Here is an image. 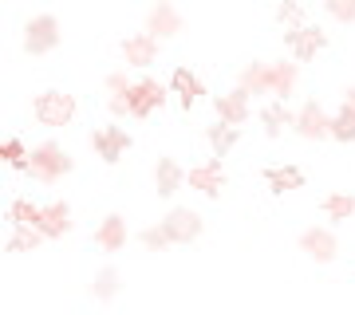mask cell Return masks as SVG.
<instances>
[{
	"instance_id": "7402d4cb",
	"label": "cell",
	"mask_w": 355,
	"mask_h": 315,
	"mask_svg": "<svg viewBox=\"0 0 355 315\" xmlns=\"http://www.w3.org/2000/svg\"><path fill=\"white\" fill-rule=\"evenodd\" d=\"M292 118H296V114H292L280 99L265 102V111H261V123H265V134H268V138H277L284 126H292Z\"/></svg>"
},
{
	"instance_id": "e0dca14e",
	"label": "cell",
	"mask_w": 355,
	"mask_h": 315,
	"mask_svg": "<svg viewBox=\"0 0 355 315\" xmlns=\"http://www.w3.org/2000/svg\"><path fill=\"white\" fill-rule=\"evenodd\" d=\"M95 244H99V252H119L123 244H127V221L119 213L103 217L99 228H95Z\"/></svg>"
},
{
	"instance_id": "d4e9b609",
	"label": "cell",
	"mask_w": 355,
	"mask_h": 315,
	"mask_svg": "<svg viewBox=\"0 0 355 315\" xmlns=\"http://www.w3.org/2000/svg\"><path fill=\"white\" fill-rule=\"evenodd\" d=\"M320 209L328 213V221H347V217L355 213V197L352 193H328V197L320 201Z\"/></svg>"
},
{
	"instance_id": "8992f818",
	"label": "cell",
	"mask_w": 355,
	"mask_h": 315,
	"mask_svg": "<svg viewBox=\"0 0 355 315\" xmlns=\"http://www.w3.org/2000/svg\"><path fill=\"white\" fill-rule=\"evenodd\" d=\"M170 87H162L158 79H150V75H142V79H135V87H130V118H150L154 111H162L166 107V95Z\"/></svg>"
},
{
	"instance_id": "2e32d148",
	"label": "cell",
	"mask_w": 355,
	"mask_h": 315,
	"mask_svg": "<svg viewBox=\"0 0 355 315\" xmlns=\"http://www.w3.org/2000/svg\"><path fill=\"white\" fill-rule=\"evenodd\" d=\"M214 111H217V123H229V126H241L249 118V95L241 87L229 91V95H217L214 99Z\"/></svg>"
},
{
	"instance_id": "ac0fdd59",
	"label": "cell",
	"mask_w": 355,
	"mask_h": 315,
	"mask_svg": "<svg viewBox=\"0 0 355 315\" xmlns=\"http://www.w3.org/2000/svg\"><path fill=\"white\" fill-rule=\"evenodd\" d=\"M130 87H135V79H127L123 71H111L107 75V107H111L114 118L130 114Z\"/></svg>"
},
{
	"instance_id": "30bf717a",
	"label": "cell",
	"mask_w": 355,
	"mask_h": 315,
	"mask_svg": "<svg viewBox=\"0 0 355 315\" xmlns=\"http://www.w3.org/2000/svg\"><path fill=\"white\" fill-rule=\"evenodd\" d=\"M91 146H95V154H99L107 165H114L123 154L130 150V134L123 130V126H114V123L111 126H99V130L91 134Z\"/></svg>"
},
{
	"instance_id": "ba28073f",
	"label": "cell",
	"mask_w": 355,
	"mask_h": 315,
	"mask_svg": "<svg viewBox=\"0 0 355 315\" xmlns=\"http://www.w3.org/2000/svg\"><path fill=\"white\" fill-rule=\"evenodd\" d=\"M284 44H288V51H292V60L296 63H312L320 51L328 48V36H324L316 24H304V28L284 32Z\"/></svg>"
},
{
	"instance_id": "5bb4252c",
	"label": "cell",
	"mask_w": 355,
	"mask_h": 315,
	"mask_svg": "<svg viewBox=\"0 0 355 315\" xmlns=\"http://www.w3.org/2000/svg\"><path fill=\"white\" fill-rule=\"evenodd\" d=\"M158 60V39L150 32H135V36L123 39V63L127 67H150Z\"/></svg>"
},
{
	"instance_id": "d6986e66",
	"label": "cell",
	"mask_w": 355,
	"mask_h": 315,
	"mask_svg": "<svg viewBox=\"0 0 355 315\" xmlns=\"http://www.w3.org/2000/svg\"><path fill=\"white\" fill-rule=\"evenodd\" d=\"M182 181H186L182 165L174 158H158V165H154V193L158 197H174V189H182Z\"/></svg>"
},
{
	"instance_id": "52a82bcc",
	"label": "cell",
	"mask_w": 355,
	"mask_h": 315,
	"mask_svg": "<svg viewBox=\"0 0 355 315\" xmlns=\"http://www.w3.org/2000/svg\"><path fill=\"white\" fill-rule=\"evenodd\" d=\"M292 130L300 134V138L308 142H320V138H331V114L320 107L316 99H308L300 111H296V118H292Z\"/></svg>"
},
{
	"instance_id": "cb8c5ba5",
	"label": "cell",
	"mask_w": 355,
	"mask_h": 315,
	"mask_svg": "<svg viewBox=\"0 0 355 315\" xmlns=\"http://www.w3.org/2000/svg\"><path fill=\"white\" fill-rule=\"evenodd\" d=\"M44 244V233L36 225H16L8 237V252H36Z\"/></svg>"
},
{
	"instance_id": "83f0119b",
	"label": "cell",
	"mask_w": 355,
	"mask_h": 315,
	"mask_svg": "<svg viewBox=\"0 0 355 315\" xmlns=\"http://www.w3.org/2000/svg\"><path fill=\"white\" fill-rule=\"evenodd\" d=\"M8 221H12V225H36L40 221V205L28 201V197H16V201L8 205Z\"/></svg>"
},
{
	"instance_id": "3957f363",
	"label": "cell",
	"mask_w": 355,
	"mask_h": 315,
	"mask_svg": "<svg viewBox=\"0 0 355 315\" xmlns=\"http://www.w3.org/2000/svg\"><path fill=\"white\" fill-rule=\"evenodd\" d=\"M32 114L40 126H67L76 118V99L67 91H44L32 99Z\"/></svg>"
},
{
	"instance_id": "1f68e13d",
	"label": "cell",
	"mask_w": 355,
	"mask_h": 315,
	"mask_svg": "<svg viewBox=\"0 0 355 315\" xmlns=\"http://www.w3.org/2000/svg\"><path fill=\"white\" fill-rule=\"evenodd\" d=\"M343 107H352V111H355V87L343 91Z\"/></svg>"
},
{
	"instance_id": "4dcf8cb0",
	"label": "cell",
	"mask_w": 355,
	"mask_h": 315,
	"mask_svg": "<svg viewBox=\"0 0 355 315\" xmlns=\"http://www.w3.org/2000/svg\"><path fill=\"white\" fill-rule=\"evenodd\" d=\"M142 244H146V249L150 252H162V249H170V237H166V228H162V221H158V225H150V228H142Z\"/></svg>"
},
{
	"instance_id": "4316f807",
	"label": "cell",
	"mask_w": 355,
	"mask_h": 315,
	"mask_svg": "<svg viewBox=\"0 0 355 315\" xmlns=\"http://www.w3.org/2000/svg\"><path fill=\"white\" fill-rule=\"evenodd\" d=\"M91 291H95V300H114V296H119V272H114L111 264L99 268V272H95V284H91Z\"/></svg>"
},
{
	"instance_id": "9c48e42d",
	"label": "cell",
	"mask_w": 355,
	"mask_h": 315,
	"mask_svg": "<svg viewBox=\"0 0 355 315\" xmlns=\"http://www.w3.org/2000/svg\"><path fill=\"white\" fill-rule=\"evenodd\" d=\"M300 252H308L316 264H331L336 256H340V240H336V233L324 225H312L300 233Z\"/></svg>"
},
{
	"instance_id": "4fadbf2b",
	"label": "cell",
	"mask_w": 355,
	"mask_h": 315,
	"mask_svg": "<svg viewBox=\"0 0 355 315\" xmlns=\"http://www.w3.org/2000/svg\"><path fill=\"white\" fill-rule=\"evenodd\" d=\"M186 186L205 193V197H217L221 189H225V174H221V158H209L205 165H193L190 174H186Z\"/></svg>"
},
{
	"instance_id": "9a60e30c",
	"label": "cell",
	"mask_w": 355,
	"mask_h": 315,
	"mask_svg": "<svg viewBox=\"0 0 355 315\" xmlns=\"http://www.w3.org/2000/svg\"><path fill=\"white\" fill-rule=\"evenodd\" d=\"M170 95H178V107H182V111H190L193 102L205 95V83L193 75L190 67H174V75H170Z\"/></svg>"
},
{
	"instance_id": "277c9868",
	"label": "cell",
	"mask_w": 355,
	"mask_h": 315,
	"mask_svg": "<svg viewBox=\"0 0 355 315\" xmlns=\"http://www.w3.org/2000/svg\"><path fill=\"white\" fill-rule=\"evenodd\" d=\"M60 48V20L51 12H36L24 24V51L28 55H48Z\"/></svg>"
},
{
	"instance_id": "ffe728a7",
	"label": "cell",
	"mask_w": 355,
	"mask_h": 315,
	"mask_svg": "<svg viewBox=\"0 0 355 315\" xmlns=\"http://www.w3.org/2000/svg\"><path fill=\"white\" fill-rule=\"evenodd\" d=\"M265 181H268V189H272V193H292V189L304 186L308 177H304V170H300V165H268Z\"/></svg>"
},
{
	"instance_id": "7a4b0ae2",
	"label": "cell",
	"mask_w": 355,
	"mask_h": 315,
	"mask_svg": "<svg viewBox=\"0 0 355 315\" xmlns=\"http://www.w3.org/2000/svg\"><path fill=\"white\" fill-rule=\"evenodd\" d=\"M28 174L36 177L40 186H55L60 177L71 174V158H67L64 146H55V142H40L36 150H32V165H28Z\"/></svg>"
},
{
	"instance_id": "f546056e",
	"label": "cell",
	"mask_w": 355,
	"mask_h": 315,
	"mask_svg": "<svg viewBox=\"0 0 355 315\" xmlns=\"http://www.w3.org/2000/svg\"><path fill=\"white\" fill-rule=\"evenodd\" d=\"M324 12L340 24H355V0H324Z\"/></svg>"
},
{
	"instance_id": "44dd1931",
	"label": "cell",
	"mask_w": 355,
	"mask_h": 315,
	"mask_svg": "<svg viewBox=\"0 0 355 315\" xmlns=\"http://www.w3.org/2000/svg\"><path fill=\"white\" fill-rule=\"evenodd\" d=\"M205 138H209V146H214V158H225V154L237 146V138H241V126L214 123V126H205Z\"/></svg>"
},
{
	"instance_id": "f1b7e54d",
	"label": "cell",
	"mask_w": 355,
	"mask_h": 315,
	"mask_svg": "<svg viewBox=\"0 0 355 315\" xmlns=\"http://www.w3.org/2000/svg\"><path fill=\"white\" fill-rule=\"evenodd\" d=\"M277 20L288 28V32H292V28H304V24H308V20H304V8H300L296 0H280V4H277Z\"/></svg>"
},
{
	"instance_id": "484cf974",
	"label": "cell",
	"mask_w": 355,
	"mask_h": 315,
	"mask_svg": "<svg viewBox=\"0 0 355 315\" xmlns=\"http://www.w3.org/2000/svg\"><path fill=\"white\" fill-rule=\"evenodd\" d=\"M331 138L336 142H355V111L352 107H340L331 114Z\"/></svg>"
},
{
	"instance_id": "6da1fadb",
	"label": "cell",
	"mask_w": 355,
	"mask_h": 315,
	"mask_svg": "<svg viewBox=\"0 0 355 315\" xmlns=\"http://www.w3.org/2000/svg\"><path fill=\"white\" fill-rule=\"evenodd\" d=\"M296 79H300L296 60H272V63H249L237 79V87L245 95H272V99L288 102V95L296 91Z\"/></svg>"
},
{
	"instance_id": "603a6c76",
	"label": "cell",
	"mask_w": 355,
	"mask_h": 315,
	"mask_svg": "<svg viewBox=\"0 0 355 315\" xmlns=\"http://www.w3.org/2000/svg\"><path fill=\"white\" fill-rule=\"evenodd\" d=\"M0 158H4L8 170H24V174H28V165H32V150H28L20 138H12V134L0 142Z\"/></svg>"
},
{
	"instance_id": "5b68a950",
	"label": "cell",
	"mask_w": 355,
	"mask_h": 315,
	"mask_svg": "<svg viewBox=\"0 0 355 315\" xmlns=\"http://www.w3.org/2000/svg\"><path fill=\"white\" fill-rule=\"evenodd\" d=\"M162 228H166V237H170V244H193V240L202 237V213L190 209V205H174L162 217Z\"/></svg>"
},
{
	"instance_id": "8fae6325",
	"label": "cell",
	"mask_w": 355,
	"mask_h": 315,
	"mask_svg": "<svg viewBox=\"0 0 355 315\" xmlns=\"http://www.w3.org/2000/svg\"><path fill=\"white\" fill-rule=\"evenodd\" d=\"M182 16L174 12V4L170 0H158V4H150V12H146V32H150L154 39H174L182 36Z\"/></svg>"
},
{
	"instance_id": "7c38bea8",
	"label": "cell",
	"mask_w": 355,
	"mask_h": 315,
	"mask_svg": "<svg viewBox=\"0 0 355 315\" xmlns=\"http://www.w3.org/2000/svg\"><path fill=\"white\" fill-rule=\"evenodd\" d=\"M36 228L44 233V240H60L71 233V209L67 201H51V205H40V221Z\"/></svg>"
}]
</instances>
